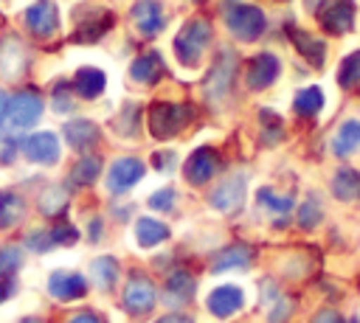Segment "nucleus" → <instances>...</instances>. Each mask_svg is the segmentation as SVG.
Wrapping results in <instances>:
<instances>
[{
	"mask_svg": "<svg viewBox=\"0 0 360 323\" xmlns=\"http://www.w3.org/2000/svg\"><path fill=\"white\" fill-rule=\"evenodd\" d=\"M222 20H225L228 31L242 42L259 39L267 28L264 11L250 3H239V0H222Z\"/></svg>",
	"mask_w": 360,
	"mask_h": 323,
	"instance_id": "nucleus-1",
	"label": "nucleus"
},
{
	"mask_svg": "<svg viewBox=\"0 0 360 323\" xmlns=\"http://www.w3.org/2000/svg\"><path fill=\"white\" fill-rule=\"evenodd\" d=\"M211 37H214V31H211V22H208V20H202V17L188 20V22L177 31V37H174L177 62L186 65V67H194V65L200 62L202 51L208 48Z\"/></svg>",
	"mask_w": 360,
	"mask_h": 323,
	"instance_id": "nucleus-2",
	"label": "nucleus"
},
{
	"mask_svg": "<svg viewBox=\"0 0 360 323\" xmlns=\"http://www.w3.org/2000/svg\"><path fill=\"white\" fill-rule=\"evenodd\" d=\"M191 118V107L186 104H169V101H158L149 107V129L158 140L174 138Z\"/></svg>",
	"mask_w": 360,
	"mask_h": 323,
	"instance_id": "nucleus-3",
	"label": "nucleus"
},
{
	"mask_svg": "<svg viewBox=\"0 0 360 323\" xmlns=\"http://www.w3.org/2000/svg\"><path fill=\"white\" fill-rule=\"evenodd\" d=\"M233 76H236V53H233L231 48H225V51H219L214 67H211L208 76H205V84H202L205 98H208L211 104H222V101L228 98V93H231Z\"/></svg>",
	"mask_w": 360,
	"mask_h": 323,
	"instance_id": "nucleus-4",
	"label": "nucleus"
},
{
	"mask_svg": "<svg viewBox=\"0 0 360 323\" xmlns=\"http://www.w3.org/2000/svg\"><path fill=\"white\" fill-rule=\"evenodd\" d=\"M318 22L329 34H349L354 25V0H318Z\"/></svg>",
	"mask_w": 360,
	"mask_h": 323,
	"instance_id": "nucleus-5",
	"label": "nucleus"
},
{
	"mask_svg": "<svg viewBox=\"0 0 360 323\" xmlns=\"http://www.w3.org/2000/svg\"><path fill=\"white\" fill-rule=\"evenodd\" d=\"M245 188H248V177L242 171L225 177L214 191H211V205L219 213H236L245 202Z\"/></svg>",
	"mask_w": 360,
	"mask_h": 323,
	"instance_id": "nucleus-6",
	"label": "nucleus"
},
{
	"mask_svg": "<svg viewBox=\"0 0 360 323\" xmlns=\"http://www.w3.org/2000/svg\"><path fill=\"white\" fill-rule=\"evenodd\" d=\"M39 115H42V98L37 93L25 90V93H17L8 98V115L6 118L11 121V126H17V129L34 126L39 121Z\"/></svg>",
	"mask_w": 360,
	"mask_h": 323,
	"instance_id": "nucleus-7",
	"label": "nucleus"
},
{
	"mask_svg": "<svg viewBox=\"0 0 360 323\" xmlns=\"http://www.w3.org/2000/svg\"><path fill=\"white\" fill-rule=\"evenodd\" d=\"M278 70H281L278 56H276V53H270V51H264V53H256V56L248 62L245 81H248V87H250V90H264V87H270V84L276 81Z\"/></svg>",
	"mask_w": 360,
	"mask_h": 323,
	"instance_id": "nucleus-8",
	"label": "nucleus"
},
{
	"mask_svg": "<svg viewBox=\"0 0 360 323\" xmlns=\"http://www.w3.org/2000/svg\"><path fill=\"white\" fill-rule=\"evenodd\" d=\"M124 306L132 312V315H143L155 306V284L146 278V275H132L124 286Z\"/></svg>",
	"mask_w": 360,
	"mask_h": 323,
	"instance_id": "nucleus-9",
	"label": "nucleus"
},
{
	"mask_svg": "<svg viewBox=\"0 0 360 323\" xmlns=\"http://www.w3.org/2000/svg\"><path fill=\"white\" fill-rule=\"evenodd\" d=\"M141 177H143V163H141L138 157H118V160L110 166L107 188H110L112 194H121V191L132 188Z\"/></svg>",
	"mask_w": 360,
	"mask_h": 323,
	"instance_id": "nucleus-10",
	"label": "nucleus"
},
{
	"mask_svg": "<svg viewBox=\"0 0 360 323\" xmlns=\"http://www.w3.org/2000/svg\"><path fill=\"white\" fill-rule=\"evenodd\" d=\"M129 14H132L135 28H138L143 37H155V34H160L163 25H166L163 6H160L158 0H135V6H132Z\"/></svg>",
	"mask_w": 360,
	"mask_h": 323,
	"instance_id": "nucleus-11",
	"label": "nucleus"
},
{
	"mask_svg": "<svg viewBox=\"0 0 360 323\" xmlns=\"http://www.w3.org/2000/svg\"><path fill=\"white\" fill-rule=\"evenodd\" d=\"M22 152L31 163H42V166H51L59 160V140L53 132H37L31 138L22 140Z\"/></svg>",
	"mask_w": 360,
	"mask_h": 323,
	"instance_id": "nucleus-12",
	"label": "nucleus"
},
{
	"mask_svg": "<svg viewBox=\"0 0 360 323\" xmlns=\"http://www.w3.org/2000/svg\"><path fill=\"white\" fill-rule=\"evenodd\" d=\"M214 171H217V154H214V149H208V146L194 149V152L188 154L186 166H183V174H186V180H188L191 185L208 183V180L214 177Z\"/></svg>",
	"mask_w": 360,
	"mask_h": 323,
	"instance_id": "nucleus-13",
	"label": "nucleus"
},
{
	"mask_svg": "<svg viewBox=\"0 0 360 323\" xmlns=\"http://www.w3.org/2000/svg\"><path fill=\"white\" fill-rule=\"evenodd\" d=\"M25 25L37 34V37H51L59 28V11L53 3L48 0H37L34 6H28L25 11Z\"/></svg>",
	"mask_w": 360,
	"mask_h": 323,
	"instance_id": "nucleus-14",
	"label": "nucleus"
},
{
	"mask_svg": "<svg viewBox=\"0 0 360 323\" xmlns=\"http://www.w3.org/2000/svg\"><path fill=\"white\" fill-rule=\"evenodd\" d=\"M242 303H245V295H242V289L233 286V284L217 286V289L208 295V309H211V315H217V317H231L233 312L242 309Z\"/></svg>",
	"mask_w": 360,
	"mask_h": 323,
	"instance_id": "nucleus-15",
	"label": "nucleus"
},
{
	"mask_svg": "<svg viewBox=\"0 0 360 323\" xmlns=\"http://www.w3.org/2000/svg\"><path fill=\"white\" fill-rule=\"evenodd\" d=\"M48 289H51V295L59 298V301H76V298H82V295L87 292V281H84L79 272H65V270H59V272L51 275Z\"/></svg>",
	"mask_w": 360,
	"mask_h": 323,
	"instance_id": "nucleus-16",
	"label": "nucleus"
},
{
	"mask_svg": "<svg viewBox=\"0 0 360 323\" xmlns=\"http://www.w3.org/2000/svg\"><path fill=\"white\" fill-rule=\"evenodd\" d=\"M65 140L76 149V152H84L90 146H96L98 140V126L87 118H76V121H68L65 124Z\"/></svg>",
	"mask_w": 360,
	"mask_h": 323,
	"instance_id": "nucleus-17",
	"label": "nucleus"
},
{
	"mask_svg": "<svg viewBox=\"0 0 360 323\" xmlns=\"http://www.w3.org/2000/svg\"><path fill=\"white\" fill-rule=\"evenodd\" d=\"M290 39H292L295 51H298L307 62H312L315 67H321V65H323L326 48H323V42H321V39H315L312 34H307V31H301V28H290Z\"/></svg>",
	"mask_w": 360,
	"mask_h": 323,
	"instance_id": "nucleus-18",
	"label": "nucleus"
},
{
	"mask_svg": "<svg viewBox=\"0 0 360 323\" xmlns=\"http://www.w3.org/2000/svg\"><path fill=\"white\" fill-rule=\"evenodd\" d=\"M163 73V59L158 51H149L143 56H138L132 65H129V76L138 81V84H152L158 81V76Z\"/></svg>",
	"mask_w": 360,
	"mask_h": 323,
	"instance_id": "nucleus-19",
	"label": "nucleus"
},
{
	"mask_svg": "<svg viewBox=\"0 0 360 323\" xmlns=\"http://www.w3.org/2000/svg\"><path fill=\"white\" fill-rule=\"evenodd\" d=\"M104 84H107V76L98 70V67H82L76 70L73 76V90L82 95V98H96L104 93Z\"/></svg>",
	"mask_w": 360,
	"mask_h": 323,
	"instance_id": "nucleus-20",
	"label": "nucleus"
},
{
	"mask_svg": "<svg viewBox=\"0 0 360 323\" xmlns=\"http://www.w3.org/2000/svg\"><path fill=\"white\" fill-rule=\"evenodd\" d=\"M191 298H194V278L186 270H174L166 281V301L172 306H180V303H188Z\"/></svg>",
	"mask_w": 360,
	"mask_h": 323,
	"instance_id": "nucleus-21",
	"label": "nucleus"
},
{
	"mask_svg": "<svg viewBox=\"0 0 360 323\" xmlns=\"http://www.w3.org/2000/svg\"><path fill=\"white\" fill-rule=\"evenodd\" d=\"M135 239L141 247H155L160 242L169 239V228L160 222V219H152V216H141L135 222Z\"/></svg>",
	"mask_w": 360,
	"mask_h": 323,
	"instance_id": "nucleus-22",
	"label": "nucleus"
},
{
	"mask_svg": "<svg viewBox=\"0 0 360 323\" xmlns=\"http://www.w3.org/2000/svg\"><path fill=\"white\" fill-rule=\"evenodd\" d=\"M332 194L343 202H352L360 197V171L354 169H338L332 174Z\"/></svg>",
	"mask_w": 360,
	"mask_h": 323,
	"instance_id": "nucleus-23",
	"label": "nucleus"
},
{
	"mask_svg": "<svg viewBox=\"0 0 360 323\" xmlns=\"http://www.w3.org/2000/svg\"><path fill=\"white\" fill-rule=\"evenodd\" d=\"M357 149H360V121H346L332 138V152L338 157H349Z\"/></svg>",
	"mask_w": 360,
	"mask_h": 323,
	"instance_id": "nucleus-24",
	"label": "nucleus"
},
{
	"mask_svg": "<svg viewBox=\"0 0 360 323\" xmlns=\"http://www.w3.org/2000/svg\"><path fill=\"white\" fill-rule=\"evenodd\" d=\"M112 25V14H107V11H96L90 20H82L79 22V31H76V42H96V39H101L104 34H107V28Z\"/></svg>",
	"mask_w": 360,
	"mask_h": 323,
	"instance_id": "nucleus-25",
	"label": "nucleus"
},
{
	"mask_svg": "<svg viewBox=\"0 0 360 323\" xmlns=\"http://www.w3.org/2000/svg\"><path fill=\"white\" fill-rule=\"evenodd\" d=\"M25 213V202L14 191H0V228H14Z\"/></svg>",
	"mask_w": 360,
	"mask_h": 323,
	"instance_id": "nucleus-26",
	"label": "nucleus"
},
{
	"mask_svg": "<svg viewBox=\"0 0 360 323\" xmlns=\"http://www.w3.org/2000/svg\"><path fill=\"white\" fill-rule=\"evenodd\" d=\"M250 247L248 244H231V247H225L217 258H214V272H222V270H236V267H245L248 261H250Z\"/></svg>",
	"mask_w": 360,
	"mask_h": 323,
	"instance_id": "nucleus-27",
	"label": "nucleus"
},
{
	"mask_svg": "<svg viewBox=\"0 0 360 323\" xmlns=\"http://www.w3.org/2000/svg\"><path fill=\"white\" fill-rule=\"evenodd\" d=\"M292 107H295V112L304 115V118L318 115L321 107H323V93H321V87H304V90L295 95Z\"/></svg>",
	"mask_w": 360,
	"mask_h": 323,
	"instance_id": "nucleus-28",
	"label": "nucleus"
},
{
	"mask_svg": "<svg viewBox=\"0 0 360 323\" xmlns=\"http://www.w3.org/2000/svg\"><path fill=\"white\" fill-rule=\"evenodd\" d=\"M98 174H101V160H98L96 154H84V157L73 166L70 180H73L76 185H90V183H96Z\"/></svg>",
	"mask_w": 360,
	"mask_h": 323,
	"instance_id": "nucleus-29",
	"label": "nucleus"
},
{
	"mask_svg": "<svg viewBox=\"0 0 360 323\" xmlns=\"http://www.w3.org/2000/svg\"><path fill=\"white\" fill-rule=\"evenodd\" d=\"M65 208H68V194H65V188L51 185V188L42 191V197H39V211H42L45 216H59Z\"/></svg>",
	"mask_w": 360,
	"mask_h": 323,
	"instance_id": "nucleus-30",
	"label": "nucleus"
},
{
	"mask_svg": "<svg viewBox=\"0 0 360 323\" xmlns=\"http://www.w3.org/2000/svg\"><path fill=\"white\" fill-rule=\"evenodd\" d=\"M90 272H93V281H96L101 289H110V286L115 284V278H118V264H115V258L101 256V258L93 261Z\"/></svg>",
	"mask_w": 360,
	"mask_h": 323,
	"instance_id": "nucleus-31",
	"label": "nucleus"
},
{
	"mask_svg": "<svg viewBox=\"0 0 360 323\" xmlns=\"http://www.w3.org/2000/svg\"><path fill=\"white\" fill-rule=\"evenodd\" d=\"M20 65H22V48H20L17 39L8 37V39L0 45V70H3L6 76H11V73L20 70Z\"/></svg>",
	"mask_w": 360,
	"mask_h": 323,
	"instance_id": "nucleus-32",
	"label": "nucleus"
},
{
	"mask_svg": "<svg viewBox=\"0 0 360 323\" xmlns=\"http://www.w3.org/2000/svg\"><path fill=\"white\" fill-rule=\"evenodd\" d=\"M338 84H340L343 90L360 84V51H352V53L340 62V67H338Z\"/></svg>",
	"mask_w": 360,
	"mask_h": 323,
	"instance_id": "nucleus-33",
	"label": "nucleus"
},
{
	"mask_svg": "<svg viewBox=\"0 0 360 323\" xmlns=\"http://www.w3.org/2000/svg\"><path fill=\"white\" fill-rule=\"evenodd\" d=\"M259 202L267 211H273V213H290L292 211V197H281V194H276L270 188H262L259 191Z\"/></svg>",
	"mask_w": 360,
	"mask_h": 323,
	"instance_id": "nucleus-34",
	"label": "nucleus"
},
{
	"mask_svg": "<svg viewBox=\"0 0 360 323\" xmlns=\"http://www.w3.org/2000/svg\"><path fill=\"white\" fill-rule=\"evenodd\" d=\"M318 222H321V202H318L315 197H307L304 205L298 208V225H301L304 230H309V228H315Z\"/></svg>",
	"mask_w": 360,
	"mask_h": 323,
	"instance_id": "nucleus-35",
	"label": "nucleus"
},
{
	"mask_svg": "<svg viewBox=\"0 0 360 323\" xmlns=\"http://www.w3.org/2000/svg\"><path fill=\"white\" fill-rule=\"evenodd\" d=\"M20 264H22V253H20L17 247H11V244L0 247V275H11V272H17Z\"/></svg>",
	"mask_w": 360,
	"mask_h": 323,
	"instance_id": "nucleus-36",
	"label": "nucleus"
},
{
	"mask_svg": "<svg viewBox=\"0 0 360 323\" xmlns=\"http://www.w3.org/2000/svg\"><path fill=\"white\" fill-rule=\"evenodd\" d=\"M149 205L155 211H172L174 208V188H160L149 197Z\"/></svg>",
	"mask_w": 360,
	"mask_h": 323,
	"instance_id": "nucleus-37",
	"label": "nucleus"
},
{
	"mask_svg": "<svg viewBox=\"0 0 360 323\" xmlns=\"http://www.w3.org/2000/svg\"><path fill=\"white\" fill-rule=\"evenodd\" d=\"M53 110L56 112H70L73 110V95H70L68 84H56V90H53Z\"/></svg>",
	"mask_w": 360,
	"mask_h": 323,
	"instance_id": "nucleus-38",
	"label": "nucleus"
},
{
	"mask_svg": "<svg viewBox=\"0 0 360 323\" xmlns=\"http://www.w3.org/2000/svg\"><path fill=\"white\" fill-rule=\"evenodd\" d=\"M56 242H53V236H51V230H34L31 236H28V247L31 250H37V253H45V250H51Z\"/></svg>",
	"mask_w": 360,
	"mask_h": 323,
	"instance_id": "nucleus-39",
	"label": "nucleus"
},
{
	"mask_svg": "<svg viewBox=\"0 0 360 323\" xmlns=\"http://www.w3.org/2000/svg\"><path fill=\"white\" fill-rule=\"evenodd\" d=\"M138 129V107H124V112H121V124H118V132L121 135H132Z\"/></svg>",
	"mask_w": 360,
	"mask_h": 323,
	"instance_id": "nucleus-40",
	"label": "nucleus"
},
{
	"mask_svg": "<svg viewBox=\"0 0 360 323\" xmlns=\"http://www.w3.org/2000/svg\"><path fill=\"white\" fill-rule=\"evenodd\" d=\"M51 236H53L56 244H73V242L79 239V230H76L73 225H56V228L51 230Z\"/></svg>",
	"mask_w": 360,
	"mask_h": 323,
	"instance_id": "nucleus-41",
	"label": "nucleus"
},
{
	"mask_svg": "<svg viewBox=\"0 0 360 323\" xmlns=\"http://www.w3.org/2000/svg\"><path fill=\"white\" fill-rule=\"evenodd\" d=\"M290 312H292V303H290V301H278V303L267 312V320H270V323H284V320L290 317Z\"/></svg>",
	"mask_w": 360,
	"mask_h": 323,
	"instance_id": "nucleus-42",
	"label": "nucleus"
},
{
	"mask_svg": "<svg viewBox=\"0 0 360 323\" xmlns=\"http://www.w3.org/2000/svg\"><path fill=\"white\" fill-rule=\"evenodd\" d=\"M312 323H346L335 309H323V312H318L315 317H312Z\"/></svg>",
	"mask_w": 360,
	"mask_h": 323,
	"instance_id": "nucleus-43",
	"label": "nucleus"
},
{
	"mask_svg": "<svg viewBox=\"0 0 360 323\" xmlns=\"http://www.w3.org/2000/svg\"><path fill=\"white\" fill-rule=\"evenodd\" d=\"M174 160V154L172 152H158L155 157H152V163H155V169H169V163Z\"/></svg>",
	"mask_w": 360,
	"mask_h": 323,
	"instance_id": "nucleus-44",
	"label": "nucleus"
},
{
	"mask_svg": "<svg viewBox=\"0 0 360 323\" xmlns=\"http://www.w3.org/2000/svg\"><path fill=\"white\" fill-rule=\"evenodd\" d=\"M68 323H101L96 315H90V312H82V315H76V317H70Z\"/></svg>",
	"mask_w": 360,
	"mask_h": 323,
	"instance_id": "nucleus-45",
	"label": "nucleus"
},
{
	"mask_svg": "<svg viewBox=\"0 0 360 323\" xmlns=\"http://www.w3.org/2000/svg\"><path fill=\"white\" fill-rule=\"evenodd\" d=\"M158 323H194V320L186 317V315H166V317H160Z\"/></svg>",
	"mask_w": 360,
	"mask_h": 323,
	"instance_id": "nucleus-46",
	"label": "nucleus"
},
{
	"mask_svg": "<svg viewBox=\"0 0 360 323\" xmlns=\"http://www.w3.org/2000/svg\"><path fill=\"white\" fill-rule=\"evenodd\" d=\"M6 115H8V95L0 90V124L6 121Z\"/></svg>",
	"mask_w": 360,
	"mask_h": 323,
	"instance_id": "nucleus-47",
	"label": "nucleus"
},
{
	"mask_svg": "<svg viewBox=\"0 0 360 323\" xmlns=\"http://www.w3.org/2000/svg\"><path fill=\"white\" fill-rule=\"evenodd\" d=\"M8 292H11V286H6V284H0V301H6V298H8Z\"/></svg>",
	"mask_w": 360,
	"mask_h": 323,
	"instance_id": "nucleus-48",
	"label": "nucleus"
},
{
	"mask_svg": "<svg viewBox=\"0 0 360 323\" xmlns=\"http://www.w3.org/2000/svg\"><path fill=\"white\" fill-rule=\"evenodd\" d=\"M22 323H39V320H22Z\"/></svg>",
	"mask_w": 360,
	"mask_h": 323,
	"instance_id": "nucleus-49",
	"label": "nucleus"
},
{
	"mask_svg": "<svg viewBox=\"0 0 360 323\" xmlns=\"http://www.w3.org/2000/svg\"><path fill=\"white\" fill-rule=\"evenodd\" d=\"M349 323H360V320H357V317H352V320H349Z\"/></svg>",
	"mask_w": 360,
	"mask_h": 323,
	"instance_id": "nucleus-50",
	"label": "nucleus"
}]
</instances>
